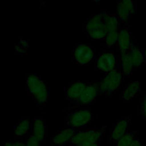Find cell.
Here are the masks:
<instances>
[{
	"label": "cell",
	"mask_w": 146,
	"mask_h": 146,
	"mask_svg": "<svg viewBox=\"0 0 146 146\" xmlns=\"http://www.w3.org/2000/svg\"><path fill=\"white\" fill-rule=\"evenodd\" d=\"M30 127V121L27 119L21 120L15 128V135L17 136L21 137L28 133Z\"/></svg>",
	"instance_id": "d6986e66"
},
{
	"label": "cell",
	"mask_w": 146,
	"mask_h": 146,
	"mask_svg": "<svg viewBox=\"0 0 146 146\" xmlns=\"http://www.w3.org/2000/svg\"><path fill=\"white\" fill-rule=\"evenodd\" d=\"M14 51L16 53H17L18 54H25V52H26L27 50H26L25 48H23L19 43H18L15 45Z\"/></svg>",
	"instance_id": "603a6c76"
},
{
	"label": "cell",
	"mask_w": 146,
	"mask_h": 146,
	"mask_svg": "<svg viewBox=\"0 0 146 146\" xmlns=\"http://www.w3.org/2000/svg\"><path fill=\"white\" fill-rule=\"evenodd\" d=\"M4 146H14L13 143L10 141H8L4 143Z\"/></svg>",
	"instance_id": "83f0119b"
},
{
	"label": "cell",
	"mask_w": 146,
	"mask_h": 146,
	"mask_svg": "<svg viewBox=\"0 0 146 146\" xmlns=\"http://www.w3.org/2000/svg\"><path fill=\"white\" fill-rule=\"evenodd\" d=\"M119 30L108 31L106 36V48H110L117 43Z\"/></svg>",
	"instance_id": "ffe728a7"
},
{
	"label": "cell",
	"mask_w": 146,
	"mask_h": 146,
	"mask_svg": "<svg viewBox=\"0 0 146 146\" xmlns=\"http://www.w3.org/2000/svg\"><path fill=\"white\" fill-rule=\"evenodd\" d=\"M141 111H142V113L143 116L146 119V96H144L142 101Z\"/></svg>",
	"instance_id": "cb8c5ba5"
},
{
	"label": "cell",
	"mask_w": 146,
	"mask_h": 146,
	"mask_svg": "<svg viewBox=\"0 0 146 146\" xmlns=\"http://www.w3.org/2000/svg\"><path fill=\"white\" fill-rule=\"evenodd\" d=\"M76 146H98V143L92 144H88V145H79Z\"/></svg>",
	"instance_id": "f1b7e54d"
},
{
	"label": "cell",
	"mask_w": 146,
	"mask_h": 146,
	"mask_svg": "<svg viewBox=\"0 0 146 146\" xmlns=\"http://www.w3.org/2000/svg\"><path fill=\"white\" fill-rule=\"evenodd\" d=\"M40 143L33 135L29 136L27 141L26 146H40Z\"/></svg>",
	"instance_id": "7402d4cb"
},
{
	"label": "cell",
	"mask_w": 146,
	"mask_h": 146,
	"mask_svg": "<svg viewBox=\"0 0 146 146\" xmlns=\"http://www.w3.org/2000/svg\"><path fill=\"white\" fill-rule=\"evenodd\" d=\"M26 86L40 107L43 106L48 97L46 84L36 75L29 74L26 78Z\"/></svg>",
	"instance_id": "6da1fadb"
},
{
	"label": "cell",
	"mask_w": 146,
	"mask_h": 146,
	"mask_svg": "<svg viewBox=\"0 0 146 146\" xmlns=\"http://www.w3.org/2000/svg\"><path fill=\"white\" fill-rule=\"evenodd\" d=\"M128 53L133 62L134 67H137L142 65L144 59L143 52L137 46L132 45Z\"/></svg>",
	"instance_id": "9a60e30c"
},
{
	"label": "cell",
	"mask_w": 146,
	"mask_h": 146,
	"mask_svg": "<svg viewBox=\"0 0 146 146\" xmlns=\"http://www.w3.org/2000/svg\"><path fill=\"white\" fill-rule=\"evenodd\" d=\"M140 84L138 81L134 80L128 84L124 90L121 97L124 101H129L133 99L140 91Z\"/></svg>",
	"instance_id": "5bb4252c"
},
{
	"label": "cell",
	"mask_w": 146,
	"mask_h": 146,
	"mask_svg": "<svg viewBox=\"0 0 146 146\" xmlns=\"http://www.w3.org/2000/svg\"><path fill=\"white\" fill-rule=\"evenodd\" d=\"M123 78V74L116 69L107 73L100 81L99 95L110 96L119 87Z\"/></svg>",
	"instance_id": "7a4b0ae2"
},
{
	"label": "cell",
	"mask_w": 146,
	"mask_h": 146,
	"mask_svg": "<svg viewBox=\"0 0 146 146\" xmlns=\"http://www.w3.org/2000/svg\"><path fill=\"white\" fill-rule=\"evenodd\" d=\"M120 66L123 74L128 75L131 74L134 66L128 52L120 55Z\"/></svg>",
	"instance_id": "e0dca14e"
},
{
	"label": "cell",
	"mask_w": 146,
	"mask_h": 146,
	"mask_svg": "<svg viewBox=\"0 0 146 146\" xmlns=\"http://www.w3.org/2000/svg\"><path fill=\"white\" fill-rule=\"evenodd\" d=\"M94 51L92 47L84 44L77 46L74 50L73 60L78 66H83L89 63L94 58Z\"/></svg>",
	"instance_id": "52a82bcc"
},
{
	"label": "cell",
	"mask_w": 146,
	"mask_h": 146,
	"mask_svg": "<svg viewBox=\"0 0 146 146\" xmlns=\"http://www.w3.org/2000/svg\"><path fill=\"white\" fill-rule=\"evenodd\" d=\"M92 113L87 110H79L69 113L66 117V125L71 128H79L83 127L91 121Z\"/></svg>",
	"instance_id": "5b68a950"
},
{
	"label": "cell",
	"mask_w": 146,
	"mask_h": 146,
	"mask_svg": "<svg viewBox=\"0 0 146 146\" xmlns=\"http://www.w3.org/2000/svg\"><path fill=\"white\" fill-rule=\"evenodd\" d=\"M143 54H144V59H145V60H146V48H145V50L143 51Z\"/></svg>",
	"instance_id": "f546056e"
},
{
	"label": "cell",
	"mask_w": 146,
	"mask_h": 146,
	"mask_svg": "<svg viewBox=\"0 0 146 146\" xmlns=\"http://www.w3.org/2000/svg\"><path fill=\"white\" fill-rule=\"evenodd\" d=\"M106 127L105 126L100 129L78 131L68 143L74 146L98 143V141L101 140L103 133L106 131Z\"/></svg>",
	"instance_id": "3957f363"
},
{
	"label": "cell",
	"mask_w": 146,
	"mask_h": 146,
	"mask_svg": "<svg viewBox=\"0 0 146 146\" xmlns=\"http://www.w3.org/2000/svg\"><path fill=\"white\" fill-rule=\"evenodd\" d=\"M13 144H14V146H26L24 143H23L22 141H18V140L13 142Z\"/></svg>",
	"instance_id": "4316f807"
},
{
	"label": "cell",
	"mask_w": 146,
	"mask_h": 146,
	"mask_svg": "<svg viewBox=\"0 0 146 146\" xmlns=\"http://www.w3.org/2000/svg\"><path fill=\"white\" fill-rule=\"evenodd\" d=\"M117 43L120 54L128 52L133 44L130 33L127 29H123L119 30Z\"/></svg>",
	"instance_id": "8fae6325"
},
{
	"label": "cell",
	"mask_w": 146,
	"mask_h": 146,
	"mask_svg": "<svg viewBox=\"0 0 146 146\" xmlns=\"http://www.w3.org/2000/svg\"><path fill=\"white\" fill-rule=\"evenodd\" d=\"M132 133L126 132L117 142L116 146H129L134 140Z\"/></svg>",
	"instance_id": "44dd1931"
},
{
	"label": "cell",
	"mask_w": 146,
	"mask_h": 146,
	"mask_svg": "<svg viewBox=\"0 0 146 146\" xmlns=\"http://www.w3.org/2000/svg\"><path fill=\"white\" fill-rule=\"evenodd\" d=\"M88 83L76 81L72 83L66 90V99L72 104L78 101L86 88Z\"/></svg>",
	"instance_id": "9c48e42d"
},
{
	"label": "cell",
	"mask_w": 146,
	"mask_h": 146,
	"mask_svg": "<svg viewBox=\"0 0 146 146\" xmlns=\"http://www.w3.org/2000/svg\"><path fill=\"white\" fill-rule=\"evenodd\" d=\"M129 146H142V145H141V142L139 140L135 139Z\"/></svg>",
	"instance_id": "484cf974"
},
{
	"label": "cell",
	"mask_w": 146,
	"mask_h": 146,
	"mask_svg": "<svg viewBox=\"0 0 146 146\" xmlns=\"http://www.w3.org/2000/svg\"><path fill=\"white\" fill-rule=\"evenodd\" d=\"M85 28L93 39L100 40L105 38L108 31L103 21V12L92 17L86 22Z\"/></svg>",
	"instance_id": "277c9868"
},
{
	"label": "cell",
	"mask_w": 146,
	"mask_h": 146,
	"mask_svg": "<svg viewBox=\"0 0 146 146\" xmlns=\"http://www.w3.org/2000/svg\"><path fill=\"white\" fill-rule=\"evenodd\" d=\"M78 132V131L71 128L64 129L55 135L52 140L51 145L52 146H59L68 143L72 137Z\"/></svg>",
	"instance_id": "7c38bea8"
},
{
	"label": "cell",
	"mask_w": 146,
	"mask_h": 146,
	"mask_svg": "<svg viewBox=\"0 0 146 146\" xmlns=\"http://www.w3.org/2000/svg\"><path fill=\"white\" fill-rule=\"evenodd\" d=\"M135 6L131 0L120 1L117 5V14L124 23H127L129 17L135 13Z\"/></svg>",
	"instance_id": "30bf717a"
},
{
	"label": "cell",
	"mask_w": 146,
	"mask_h": 146,
	"mask_svg": "<svg viewBox=\"0 0 146 146\" xmlns=\"http://www.w3.org/2000/svg\"><path fill=\"white\" fill-rule=\"evenodd\" d=\"M100 81L94 83H88V84L78 101L71 104L69 109H72L90 104L98 96H99Z\"/></svg>",
	"instance_id": "8992f818"
},
{
	"label": "cell",
	"mask_w": 146,
	"mask_h": 146,
	"mask_svg": "<svg viewBox=\"0 0 146 146\" xmlns=\"http://www.w3.org/2000/svg\"><path fill=\"white\" fill-rule=\"evenodd\" d=\"M128 122V118H123L114 125L110 134V142L117 143V141L126 133Z\"/></svg>",
	"instance_id": "4fadbf2b"
},
{
	"label": "cell",
	"mask_w": 146,
	"mask_h": 146,
	"mask_svg": "<svg viewBox=\"0 0 146 146\" xmlns=\"http://www.w3.org/2000/svg\"><path fill=\"white\" fill-rule=\"evenodd\" d=\"M45 125L43 120L40 118L35 119L34 121L33 135L41 143L43 141L45 136Z\"/></svg>",
	"instance_id": "2e32d148"
},
{
	"label": "cell",
	"mask_w": 146,
	"mask_h": 146,
	"mask_svg": "<svg viewBox=\"0 0 146 146\" xmlns=\"http://www.w3.org/2000/svg\"><path fill=\"white\" fill-rule=\"evenodd\" d=\"M103 21L107 31L118 30L119 21L116 17L110 15L107 12H103Z\"/></svg>",
	"instance_id": "ac0fdd59"
},
{
	"label": "cell",
	"mask_w": 146,
	"mask_h": 146,
	"mask_svg": "<svg viewBox=\"0 0 146 146\" xmlns=\"http://www.w3.org/2000/svg\"><path fill=\"white\" fill-rule=\"evenodd\" d=\"M96 66L98 70L104 72H110L116 69V59L114 54L111 51L102 52L96 60Z\"/></svg>",
	"instance_id": "ba28073f"
},
{
	"label": "cell",
	"mask_w": 146,
	"mask_h": 146,
	"mask_svg": "<svg viewBox=\"0 0 146 146\" xmlns=\"http://www.w3.org/2000/svg\"><path fill=\"white\" fill-rule=\"evenodd\" d=\"M18 43L27 50V48L29 47V46H30V44H29V42L27 40L23 39H20Z\"/></svg>",
	"instance_id": "d4e9b609"
}]
</instances>
